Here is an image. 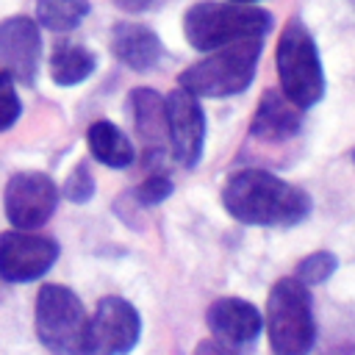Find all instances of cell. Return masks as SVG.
Returning <instances> with one entry per match:
<instances>
[{"label":"cell","mask_w":355,"mask_h":355,"mask_svg":"<svg viewBox=\"0 0 355 355\" xmlns=\"http://www.w3.org/2000/svg\"><path fill=\"white\" fill-rule=\"evenodd\" d=\"M222 205L236 222L258 227H294L311 214L308 191L266 169L233 172L222 186Z\"/></svg>","instance_id":"6da1fadb"},{"label":"cell","mask_w":355,"mask_h":355,"mask_svg":"<svg viewBox=\"0 0 355 355\" xmlns=\"http://www.w3.org/2000/svg\"><path fill=\"white\" fill-rule=\"evenodd\" d=\"M272 14L252 3H194L183 17V36L194 50H216L241 39H261Z\"/></svg>","instance_id":"7a4b0ae2"},{"label":"cell","mask_w":355,"mask_h":355,"mask_svg":"<svg viewBox=\"0 0 355 355\" xmlns=\"http://www.w3.org/2000/svg\"><path fill=\"white\" fill-rule=\"evenodd\" d=\"M266 336L275 355H308L316 341L313 300L297 277H280L266 297Z\"/></svg>","instance_id":"3957f363"},{"label":"cell","mask_w":355,"mask_h":355,"mask_svg":"<svg viewBox=\"0 0 355 355\" xmlns=\"http://www.w3.org/2000/svg\"><path fill=\"white\" fill-rule=\"evenodd\" d=\"M261 39H241L216 47L214 55L191 64L178 75V83L197 97H230L244 92L258 69Z\"/></svg>","instance_id":"277c9868"},{"label":"cell","mask_w":355,"mask_h":355,"mask_svg":"<svg viewBox=\"0 0 355 355\" xmlns=\"http://www.w3.org/2000/svg\"><path fill=\"white\" fill-rule=\"evenodd\" d=\"M36 336L53 355H86L89 313L80 297L61 283H47L36 294Z\"/></svg>","instance_id":"5b68a950"},{"label":"cell","mask_w":355,"mask_h":355,"mask_svg":"<svg viewBox=\"0 0 355 355\" xmlns=\"http://www.w3.org/2000/svg\"><path fill=\"white\" fill-rule=\"evenodd\" d=\"M280 89L300 108H311L324 97V69L313 36L300 19H288L275 50Z\"/></svg>","instance_id":"8992f818"},{"label":"cell","mask_w":355,"mask_h":355,"mask_svg":"<svg viewBox=\"0 0 355 355\" xmlns=\"http://www.w3.org/2000/svg\"><path fill=\"white\" fill-rule=\"evenodd\" d=\"M141 336V316L125 297L108 294L89 316L86 355H128Z\"/></svg>","instance_id":"52a82bcc"},{"label":"cell","mask_w":355,"mask_h":355,"mask_svg":"<svg viewBox=\"0 0 355 355\" xmlns=\"http://www.w3.org/2000/svg\"><path fill=\"white\" fill-rule=\"evenodd\" d=\"M58 244L33 230L0 233V277L6 283H31L44 277L58 261Z\"/></svg>","instance_id":"ba28073f"},{"label":"cell","mask_w":355,"mask_h":355,"mask_svg":"<svg viewBox=\"0 0 355 355\" xmlns=\"http://www.w3.org/2000/svg\"><path fill=\"white\" fill-rule=\"evenodd\" d=\"M58 205V189L44 172H17L3 189V208L14 227H42Z\"/></svg>","instance_id":"9c48e42d"},{"label":"cell","mask_w":355,"mask_h":355,"mask_svg":"<svg viewBox=\"0 0 355 355\" xmlns=\"http://www.w3.org/2000/svg\"><path fill=\"white\" fill-rule=\"evenodd\" d=\"M166 103V139L172 144L175 158L183 166H197L205 141V114L197 94L183 86L169 92Z\"/></svg>","instance_id":"30bf717a"},{"label":"cell","mask_w":355,"mask_h":355,"mask_svg":"<svg viewBox=\"0 0 355 355\" xmlns=\"http://www.w3.org/2000/svg\"><path fill=\"white\" fill-rule=\"evenodd\" d=\"M39 53H42V36L33 19L8 17L0 22V69L11 80H19L22 86H33L39 72Z\"/></svg>","instance_id":"8fae6325"},{"label":"cell","mask_w":355,"mask_h":355,"mask_svg":"<svg viewBox=\"0 0 355 355\" xmlns=\"http://www.w3.org/2000/svg\"><path fill=\"white\" fill-rule=\"evenodd\" d=\"M205 322H208V330L214 333V338L222 341L230 349L250 347L263 330L261 311L252 302L241 300V297H219V300H214L208 305V311H205Z\"/></svg>","instance_id":"7c38bea8"},{"label":"cell","mask_w":355,"mask_h":355,"mask_svg":"<svg viewBox=\"0 0 355 355\" xmlns=\"http://www.w3.org/2000/svg\"><path fill=\"white\" fill-rule=\"evenodd\" d=\"M302 128V108L277 89H266L252 114L250 133L263 141H286Z\"/></svg>","instance_id":"4fadbf2b"},{"label":"cell","mask_w":355,"mask_h":355,"mask_svg":"<svg viewBox=\"0 0 355 355\" xmlns=\"http://www.w3.org/2000/svg\"><path fill=\"white\" fill-rule=\"evenodd\" d=\"M111 53L133 72H147L161 58V39L136 22H116L111 28Z\"/></svg>","instance_id":"5bb4252c"},{"label":"cell","mask_w":355,"mask_h":355,"mask_svg":"<svg viewBox=\"0 0 355 355\" xmlns=\"http://www.w3.org/2000/svg\"><path fill=\"white\" fill-rule=\"evenodd\" d=\"M130 111L136 133L144 144V155L166 153V103L155 89L139 86L130 92Z\"/></svg>","instance_id":"9a60e30c"},{"label":"cell","mask_w":355,"mask_h":355,"mask_svg":"<svg viewBox=\"0 0 355 355\" xmlns=\"http://www.w3.org/2000/svg\"><path fill=\"white\" fill-rule=\"evenodd\" d=\"M86 144H89V153H92L100 164H105V166H111V169L128 166V164L133 161V155H136L130 139H128L114 122H108V119H100V122H94V125L89 128Z\"/></svg>","instance_id":"2e32d148"},{"label":"cell","mask_w":355,"mask_h":355,"mask_svg":"<svg viewBox=\"0 0 355 355\" xmlns=\"http://www.w3.org/2000/svg\"><path fill=\"white\" fill-rule=\"evenodd\" d=\"M97 67V58L92 50L75 44V42H61L53 55H50V78L58 86H75L83 83Z\"/></svg>","instance_id":"e0dca14e"},{"label":"cell","mask_w":355,"mask_h":355,"mask_svg":"<svg viewBox=\"0 0 355 355\" xmlns=\"http://www.w3.org/2000/svg\"><path fill=\"white\" fill-rule=\"evenodd\" d=\"M86 14H89V0H39L36 3V19L55 33L78 28Z\"/></svg>","instance_id":"ac0fdd59"},{"label":"cell","mask_w":355,"mask_h":355,"mask_svg":"<svg viewBox=\"0 0 355 355\" xmlns=\"http://www.w3.org/2000/svg\"><path fill=\"white\" fill-rule=\"evenodd\" d=\"M336 269H338V258H336L330 250H316V252L305 255V258L297 263L294 277H297L300 283H305V286H319V283H324Z\"/></svg>","instance_id":"d6986e66"},{"label":"cell","mask_w":355,"mask_h":355,"mask_svg":"<svg viewBox=\"0 0 355 355\" xmlns=\"http://www.w3.org/2000/svg\"><path fill=\"white\" fill-rule=\"evenodd\" d=\"M92 194H94V178H92V172H89L86 164H78V166L69 172L67 183H64V197H67L69 202L83 205V202L92 200Z\"/></svg>","instance_id":"ffe728a7"},{"label":"cell","mask_w":355,"mask_h":355,"mask_svg":"<svg viewBox=\"0 0 355 355\" xmlns=\"http://www.w3.org/2000/svg\"><path fill=\"white\" fill-rule=\"evenodd\" d=\"M172 191H175V186H172V178H169V175H150L147 180H141V183L136 186L133 197H136L139 205H158V202H164Z\"/></svg>","instance_id":"44dd1931"},{"label":"cell","mask_w":355,"mask_h":355,"mask_svg":"<svg viewBox=\"0 0 355 355\" xmlns=\"http://www.w3.org/2000/svg\"><path fill=\"white\" fill-rule=\"evenodd\" d=\"M19 111H22V103L14 89V80L0 69V133L19 119Z\"/></svg>","instance_id":"7402d4cb"},{"label":"cell","mask_w":355,"mask_h":355,"mask_svg":"<svg viewBox=\"0 0 355 355\" xmlns=\"http://www.w3.org/2000/svg\"><path fill=\"white\" fill-rule=\"evenodd\" d=\"M191 355H236V352L230 347H225L222 341H216V338H205V341H200L194 347Z\"/></svg>","instance_id":"603a6c76"},{"label":"cell","mask_w":355,"mask_h":355,"mask_svg":"<svg viewBox=\"0 0 355 355\" xmlns=\"http://www.w3.org/2000/svg\"><path fill=\"white\" fill-rule=\"evenodd\" d=\"M116 8H122V11H130V14H139V11H144V8H150L155 0H111Z\"/></svg>","instance_id":"cb8c5ba5"},{"label":"cell","mask_w":355,"mask_h":355,"mask_svg":"<svg viewBox=\"0 0 355 355\" xmlns=\"http://www.w3.org/2000/svg\"><path fill=\"white\" fill-rule=\"evenodd\" d=\"M324 355H355V344H341V347H333V349H327Z\"/></svg>","instance_id":"d4e9b609"},{"label":"cell","mask_w":355,"mask_h":355,"mask_svg":"<svg viewBox=\"0 0 355 355\" xmlns=\"http://www.w3.org/2000/svg\"><path fill=\"white\" fill-rule=\"evenodd\" d=\"M230 3H255V0H230Z\"/></svg>","instance_id":"484cf974"},{"label":"cell","mask_w":355,"mask_h":355,"mask_svg":"<svg viewBox=\"0 0 355 355\" xmlns=\"http://www.w3.org/2000/svg\"><path fill=\"white\" fill-rule=\"evenodd\" d=\"M352 164H355V150H352Z\"/></svg>","instance_id":"4316f807"}]
</instances>
